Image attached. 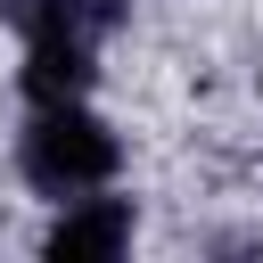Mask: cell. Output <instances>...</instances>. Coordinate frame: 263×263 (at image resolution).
<instances>
[{"label":"cell","instance_id":"1","mask_svg":"<svg viewBox=\"0 0 263 263\" xmlns=\"http://www.w3.org/2000/svg\"><path fill=\"white\" fill-rule=\"evenodd\" d=\"M123 164V140L107 115H90L82 99H58V107H33L25 140H16V173L33 197H82V189H107Z\"/></svg>","mask_w":263,"mask_h":263},{"label":"cell","instance_id":"2","mask_svg":"<svg viewBox=\"0 0 263 263\" xmlns=\"http://www.w3.org/2000/svg\"><path fill=\"white\" fill-rule=\"evenodd\" d=\"M132 230H140V205L132 197L82 189V197H58V222L41 230V255L49 263H115L132 247Z\"/></svg>","mask_w":263,"mask_h":263},{"label":"cell","instance_id":"4","mask_svg":"<svg viewBox=\"0 0 263 263\" xmlns=\"http://www.w3.org/2000/svg\"><path fill=\"white\" fill-rule=\"evenodd\" d=\"M25 99L33 107H58V99H90L99 82V49L90 41H25Z\"/></svg>","mask_w":263,"mask_h":263},{"label":"cell","instance_id":"3","mask_svg":"<svg viewBox=\"0 0 263 263\" xmlns=\"http://www.w3.org/2000/svg\"><path fill=\"white\" fill-rule=\"evenodd\" d=\"M0 16L25 33V41H107L123 25V0H0Z\"/></svg>","mask_w":263,"mask_h":263}]
</instances>
